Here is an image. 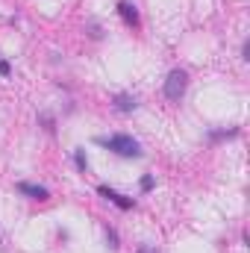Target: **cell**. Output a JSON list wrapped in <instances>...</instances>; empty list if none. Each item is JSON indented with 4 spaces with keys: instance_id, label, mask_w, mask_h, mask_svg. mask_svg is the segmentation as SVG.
<instances>
[{
    "instance_id": "1",
    "label": "cell",
    "mask_w": 250,
    "mask_h": 253,
    "mask_svg": "<svg viewBox=\"0 0 250 253\" xmlns=\"http://www.w3.org/2000/svg\"><path fill=\"white\" fill-rule=\"evenodd\" d=\"M97 144H103L106 150H112L115 156H124V159H138L141 156V144L132 138V135H109V138H97Z\"/></svg>"
},
{
    "instance_id": "2",
    "label": "cell",
    "mask_w": 250,
    "mask_h": 253,
    "mask_svg": "<svg viewBox=\"0 0 250 253\" xmlns=\"http://www.w3.org/2000/svg\"><path fill=\"white\" fill-rule=\"evenodd\" d=\"M186 88H188V74L183 68H174V71L168 74V80H165V97H168L171 103H180L183 94H186Z\"/></svg>"
},
{
    "instance_id": "3",
    "label": "cell",
    "mask_w": 250,
    "mask_h": 253,
    "mask_svg": "<svg viewBox=\"0 0 250 253\" xmlns=\"http://www.w3.org/2000/svg\"><path fill=\"white\" fill-rule=\"evenodd\" d=\"M97 194H100V197H106V200H109V203H115V206H118V209H132V206H135V203H132V200H129V197H124V194H118V191L115 189H109V186H100V189H97Z\"/></svg>"
},
{
    "instance_id": "4",
    "label": "cell",
    "mask_w": 250,
    "mask_h": 253,
    "mask_svg": "<svg viewBox=\"0 0 250 253\" xmlns=\"http://www.w3.org/2000/svg\"><path fill=\"white\" fill-rule=\"evenodd\" d=\"M18 194L33 197V200H47L50 197V191L44 189V186H36V183H18Z\"/></svg>"
},
{
    "instance_id": "5",
    "label": "cell",
    "mask_w": 250,
    "mask_h": 253,
    "mask_svg": "<svg viewBox=\"0 0 250 253\" xmlns=\"http://www.w3.org/2000/svg\"><path fill=\"white\" fill-rule=\"evenodd\" d=\"M118 15L124 18L126 27H138V9H135L129 0H121V3H118Z\"/></svg>"
},
{
    "instance_id": "6",
    "label": "cell",
    "mask_w": 250,
    "mask_h": 253,
    "mask_svg": "<svg viewBox=\"0 0 250 253\" xmlns=\"http://www.w3.org/2000/svg\"><path fill=\"white\" fill-rule=\"evenodd\" d=\"M112 106H115V109H118V112H132V109H135V106H138V100H135V97H132V94H126V91H121V94H115V97H112Z\"/></svg>"
},
{
    "instance_id": "7",
    "label": "cell",
    "mask_w": 250,
    "mask_h": 253,
    "mask_svg": "<svg viewBox=\"0 0 250 253\" xmlns=\"http://www.w3.org/2000/svg\"><path fill=\"white\" fill-rule=\"evenodd\" d=\"M74 162H77V168H80L83 174L88 171V159H85V150H83V147H77V150H74Z\"/></svg>"
},
{
    "instance_id": "8",
    "label": "cell",
    "mask_w": 250,
    "mask_h": 253,
    "mask_svg": "<svg viewBox=\"0 0 250 253\" xmlns=\"http://www.w3.org/2000/svg\"><path fill=\"white\" fill-rule=\"evenodd\" d=\"M106 242H109V248H112V251H118V233H115L112 227H106Z\"/></svg>"
},
{
    "instance_id": "9",
    "label": "cell",
    "mask_w": 250,
    "mask_h": 253,
    "mask_svg": "<svg viewBox=\"0 0 250 253\" xmlns=\"http://www.w3.org/2000/svg\"><path fill=\"white\" fill-rule=\"evenodd\" d=\"M141 189H144V191L153 189V177H150V174H144V177H141Z\"/></svg>"
},
{
    "instance_id": "10",
    "label": "cell",
    "mask_w": 250,
    "mask_h": 253,
    "mask_svg": "<svg viewBox=\"0 0 250 253\" xmlns=\"http://www.w3.org/2000/svg\"><path fill=\"white\" fill-rule=\"evenodd\" d=\"M9 71H12V65H9V62H0V77H9Z\"/></svg>"
},
{
    "instance_id": "11",
    "label": "cell",
    "mask_w": 250,
    "mask_h": 253,
    "mask_svg": "<svg viewBox=\"0 0 250 253\" xmlns=\"http://www.w3.org/2000/svg\"><path fill=\"white\" fill-rule=\"evenodd\" d=\"M135 253H156V248H150V245H141Z\"/></svg>"
},
{
    "instance_id": "12",
    "label": "cell",
    "mask_w": 250,
    "mask_h": 253,
    "mask_svg": "<svg viewBox=\"0 0 250 253\" xmlns=\"http://www.w3.org/2000/svg\"><path fill=\"white\" fill-rule=\"evenodd\" d=\"M242 59H250V44L245 42V47H242Z\"/></svg>"
}]
</instances>
